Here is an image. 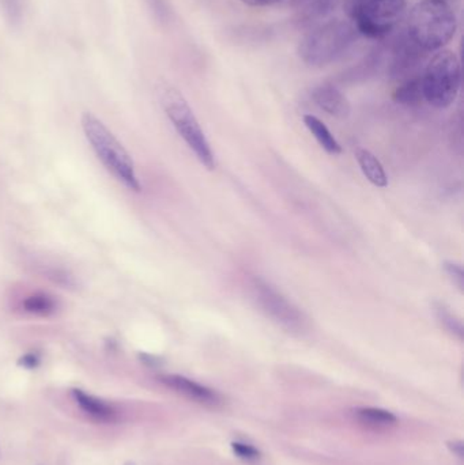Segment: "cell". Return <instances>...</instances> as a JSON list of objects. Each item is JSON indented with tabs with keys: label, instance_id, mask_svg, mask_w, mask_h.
Segmentation results:
<instances>
[{
	"label": "cell",
	"instance_id": "obj_2",
	"mask_svg": "<svg viewBox=\"0 0 464 465\" xmlns=\"http://www.w3.org/2000/svg\"><path fill=\"white\" fill-rule=\"evenodd\" d=\"M82 128H84V136H86L90 147L97 155L98 160L105 166L106 171L114 174L128 190L139 193L141 183L136 176L133 158L128 154L124 146L117 141L116 136L106 128L100 119L89 112L82 116Z\"/></svg>",
	"mask_w": 464,
	"mask_h": 465
},
{
	"label": "cell",
	"instance_id": "obj_10",
	"mask_svg": "<svg viewBox=\"0 0 464 465\" xmlns=\"http://www.w3.org/2000/svg\"><path fill=\"white\" fill-rule=\"evenodd\" d=\"M71 395H73V399L75 401V403L78 404L79 409H81L87 417L95 420V422L114 423L116 422L117 418H119L116 407L106 403L103 399L89 395V393L82 390H73Z\"/></svg>",
	"mask_w": 464,
	"mask_h": 465
},
{
	"label": "cell",
	"instance_id": "obj_12",
	"mask_svg": "<svg viewBox=\"0 0 464 465\" xmlns=\"http://www.w3.org/2000/svg\"><path fill=\"white\" fill-rule=\"evenodd\" d=\"M304 124L307 125L310 133L315 136L316 141L319 142L321 147L326 150L329 154L337 155L342 153V147L338 143L337 139L334 138L331 133H330L327 125L312 114H305Z\"/></svg>",
	"mask_w": 464,
	"mask_h": 465
},
{
	"label": "cell",
	"instance_id": "obj_24",
	"mask_svg": "<svg viewBox=\"0 0 464 465\" xmlns=\"http://www.w3.org/2000/svg\"><path fill=\"white\" fill-rule=\"evenodd\" d=\"M139 357H141L142 362L144 365L150 366V368H157V366L161 365V360L158 357H153V355L149 354H141Z\"/></svg>",
	"mask_w": 464,
	"mask_h": 465
},
{
	"label": "cell",
	"instance_id": "obj_22",
	"mask_svg": "<svg viewBox=\"0 0 464 465\" xmlns=\"http://www.w3.org/2000/svg\"><path fill=\"white\" fill-rule=\"evenodd\" d=\"M447 447H449V450H451L454 455H457L458 458H463V441H459V440H452V441L447 442Z\"/></svg>",
	"mask_w": 464,
	"mask_h": 465
},
{
	"label": "cell",
	"instance_id": "obj_9",
	"mask_svg": "<svg viewBox=\"0 0 464 465\" xmlns=\"http://www.w3.org/2000/svg\"><path fill=\"white\" fill-rule=\"evenodd\" d=\"M312 100L319 108L337 119H346L350 114L351 106L348 98L332 84H321L315 87L312 92Z\"/></svg>",
	"mask_w": 464,
	"mask_h": 465
},
{
	"label": "cell",
	"instance_id": "obj_1",
	"mask_svg": "<svg viewBox=\"0 0 464 465\" xmlns=\"http://www.w3.org/2000/svg\"><path fill=\"white\" fill-rule=\"evenodd\" d=\"M409 35L425 51H440L457 33V15L447 0H422L409 16Z\"/></svg>",
	"mask_w": 464,
	"mask_h": 465
},
{
	"label": "cell",
	"instance_id": "obj_8",
	"mask_svg": "<svg viewBox=\"0 0 464 465\" xmlns=\"http://www.w3.org/2000/svg\"><path fill=\"white\" fill-rule=\"evenodd\" d=\"M161 382L165 387L171 388L174 392L196 401V403L207 404V406H214L220 403V396L217 392L193 381V380L187 379V377L179 376V374H163L158 377Z\"/></svg>",
	"mask_w": 464,
	"mask_h": 465
},
{
	"label": "cell",
	"instance_id": "obj_19",
	"mask_svg": "<svg viewBox=\"0 0 464 465\" xmlns=\"http://www.w3.org/2000/svg\"><path fill=\"white\" fill-rule=\"evenodd\" d=\"M232 450H233L234 455L239 456L240 459H244V460H256L261 456V452L256 448H253L252 445L244 444V442H233Z\"/></svg>",
	"mask_w": 464,
	"mask_h": 465
},
{
	"label": "cell",
	"instance_id": "obj_13",
	"mask_svg": "<svg viewBox=\"0 0 464 465\" xmlns=\"http://www.w3.org/2000/svg\"><path fill=\"white\" fill-rule=\"evenodd\" d=\"M22 306L27 313L38 317H49L56 312L57 303L54 297L46 292H35L25 298Z\"/></svg>",
	"mask_w": 464,
	"mask_h": 465
},
{
	"label": "cell",
	"instance_id": "obj_18",
	"mask_svg": "<svg viewBox=\"0 0 464 465\" xmlns=\"http://www.w3.org/2000/svg\"><path fill=\"white\" fill-rule=\"evenodd\" d=\"M444 270H446L447 275L451 279L452 283L460 290V292H464V272L462 265L458 264V262H444Z\"/></svg>",
	"mask_w": 464,
	"mask_h": 465
},
{
	"label": "cell",
	"instance_id": "obj_14",
	"mask_svg": "<svg viewBox=\"0 0 464 465\" xmlns=\"http://www.w3.org/2000/svg\"><path fill=\"white\" fill-rule=\"evenodd\" d=\"M357 420L372 428H389L398 422L397 417L387 410L364 407L356 411Z\"/></svg>",
	"mask_w": 464,
	"mask_h": 465
},
{
	"label": "cell",
	"instance_id": "obj_11",
	"mask_svg": "<svg viewBox=\"0 0 464 465\" xmlns=\"http://www.w3.org/2000/svg\"><path fill=\"white\" fill-rule=\"evenodd\" d=\"M356 158L368 182L379 188H386L389 185L386 171L375 154H372L370 150L359 149L356 152Z\"/></svg>",
	"mask_w": 464,
	"mask_h": 465
},
{
	"label": "cell",
	"instance_id": "obj_6",
	"mask_svg": "<svg viewBox=\"0 0 464 465\" xmlns=\"http://www.w3.org/2000/svg\"><path fill=\"white\" fill-rule=\"evenodd\" d=\"M406 0H354L351 15L357 32L370 38H383L403 18Z\"/></svg>",
	"mask_w": 464,
	"mask_h": 465
},
{
	"label": "cell",
	"instance_id": "obj_21",
	"mask_svg": "<svg viewBox=\"0 0 464 465\" xmlns=\"http://www.w3.org/2000/svg\"><path fill=\"white\" fill-rule=\"evenodd\" d=\"M41 358L37 352H29V354L24 355V357L19 358L18 365L21 368L29 369V371H33V369L38 368L40 365Z\"/></svg>",
	"mask_w": 464,
	"mask_h": 465
},
{
	"label": "cell",
	"instance_id": "obj_4",
	"mask_svg": "<svg viewBox=\"0 0 464 465\" xmlns=\"http://www.w3.org/2000/svg\"><path fill=\"white\" fill-rule=\"evenodd\" d=\"M161 104L166 116L173 124L174 130L184 139L191 150L195 153L196 158L202 165L209 171L217 168L214 153L210 147L209 141L199 124L198 119L193 114V109L188 105L187 100L182 93L174 87H166L161 93Z\"/></svg>",
	"mask_w": 464,
	"mask_h": 465
},
{
	"label": "cell",
	"instance_id": "obj_15",
	"mask_svg": "<svg viewBox=\"0 0 464 465\" xmlns=\"http://www.w3.org/2000/svg\"><path fill=\"white\" fill-rule=\"evenodd\" d=\"M394 100L402 105L416 106L420 105L424 100L422 93L421 76L420 78L409 79L405 84H400L394 92Z\"/></svg>",
	"mask_w": 464,
	"mask_h": 465
},
{
	"label": "cell",
	"instance_id": "obj_16",
	"mask_svg": "<svg viewBox=\"0 0 464 465\" xmlns=\"http://www.w3.org/2000/svg\"><path fill=\"white\" fill-rule=\"evenodd\" d=\"M433 309H435V314L436 317H438L439 322H440L451 335L457 336L459 341H462L464 336L462 322H460L444 303H435Z\"/></svg>",
	"mask_w": 464,
	"mask_h": 465
},
{
	"label": "cell",
	"instance_id": "obj_25",
	"mask_svg": "<svg viewBox=\"0 0 464 465\" xmlns=\"http://www.w3.org/2000/svg\"><path fill=\"white\" fill-rule=\"evenodd\" d=\"M124 465H136L135 463H131V461H128V463H125Z\"/></svg>",
	"mask_w": 464,
	"mask_h": 465
},
{
	"label": "cell",
	"instance_id": "obj_5",
	"mask_svg": "<svg viewBox=\"0 0 464 465\" xmlns=\"http://www.w3.org/2000/svg\"><path fill=\"white\" fill-rule=\"evenodd\" d=\"M424 100L439 109L449 108L459 94L462 84L460 60L454 51L440 49L429 60L421 76Z\"/></svg>",
	"mask_w": 464,
	"mask_h": 465
},
{
	"label": "cell",
	"instance_id": "obj_17",
	"mask_svg": "<svg viewBox=\"0 0 464 465\" xmlns=\"http://www.w3.org/2000/svg\"><path fill=\"white\" fill-rule=\"evenodd\" d=\"M0 7L11 26H18L24 19L25 0H0Z\"/></svg>",
	"mask_w": 464,
	"mask_h": 465
},
{
	"label": "cell",
	"instance_id": "obj_23",
	"mask_svg": "<svg viewBox=\"0 0 464 465\" xmlns=\"http://www.w3.org/2000/svg\"><path fill=\"white\" fill-rule=\"evenodd\" d=\"M242 2L251 7H266V5H275L281 0H242Z\"/></svg>",
	"mask_w": 464,
	"mask_h": 465
},
{
	"label": "cell",
	"instance_id": "obj_7",
	"mask_svg": "<svg viewBox=\"0 0 464 465\" xmlns=\"http://www.w3.org/2000/svg\"><path fill=\"white\" fill-rule=\"evenodd\" d=\"M253 300L261 311L275 324L291 333H302L307 330V319L277 287L263 278H253L251 282Z\"/></svg>",
	"mask_w": 464,
	"mask_h": 465
},
{
	"label": "cell",
	"instance_id": "obj_20",
	"mask_svg": "<svg viewBox=\"0 0 464 465\" xmlns=\"http://www.w3.org/2000/svg\"><path fill=\"white\" fill-rule=\"evenodd\" d=\"M147 2H149L154 15L161 22L169 21V18H171V7H169L168 0H147Z\"/></svg>",
	"mask_w": 464,
	"mask_h": 465
},
{
	"label": "cell",
	"instance_id": "obj_3",
	"mask_svg": "<svg viewBox=\"0 0 464 465\" xmlns=\"http://www.w3.org/2000/svg\"><path fill=\"white\" fill-rule=\"evenodd\" d=\"M356 40V27L346 21H330L305 35L299 56L305 64L323 67L337 60Z\"/></svg>",
	"mask_w": 464,
	"mask_h": 465
}]
</instances>
